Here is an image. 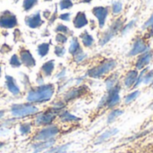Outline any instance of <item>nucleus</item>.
I'll list each match as a JSON object with an SVG mask.
<instances>
[{
	"instance_id": "f257e3e1",
	"label": "nucleus",
	"mask_w": 153,
	"mask_h": 153,
	"mask_svg": "<svg viewBox=\"0 0 153 153\" xmlns=\"http://www.w3.org/2000/svg\"><path fill=\"white\" fill-rule=\"evenodd\" d=\"M55 87L53 84H43L28 91L27 101L29 103H41L50 100L54 95Z\"/></svg>"
},
{
	"instance_id": "f03ea898",
	"label": "nucleus",
	"mask_w": 153,
	"mask_h": 153,
	"mask_svg": "<svg viewBox=\"0 0 153 153\" xmlns=\"http://www.w3.org/2000/svg\"><path fill=\"white\" fill-rule=\"evenodd\" d=\"M117 67V62L113 58H106L103 59L101 62L99 63V65L90 68L86 75L93 78V79H100V78H106L108 75H109L111 73H113Z\"/></svg>"
},
{
	"instance_id": "7ed1b4c3",
	"label": "nucleus",
	"mask_w": 153,
	"mask_h": 153,
	"mask_svg": "<svg viewBox=\"0 0 153 153\" xmlns=\"http://www.w3.org/2000/svg\"><path fill=\"white\" fill-rule=\"evenodd\" d=\"M124 24H125V19L123 17H118L115 19L111 23V25L108 27V29L102 34L101 38L100 39L99 44L100 46H104L105 44H107L118 32L122 30V29L124 28Z\"/></svg>"
},
{
	"instance_id": "20e7f679",
	"label": "nucleus",
	"mask_w": 153,
	"mask_h": 153,
	"mask_svg": "<svg viewBox=\"0 0 153 153\" xmlns=\"http://www.w3.org/2000/svg\"><path fill=\"white\" fill-rule=\"evenodd\" d=\"M39 112V108L36 106L31 104H14L11 108V114L17 118L25 117L28 116H31L37 114Z\"/></svg>"
},
{
	"instance_id": "39448f33",
	"label": "nucleus",
	"mask_w": 153,
	"mask_h": 153,
	"mask_svg": "<svg viewBox=\"0 0 153 153\" xmlns=\"http://www.w3.org/2000/svg\"><path fill=\"white\" fill-rule=\"evenodd\" d=\"M60 132V129L56 125H50L46 127H43L34 135L33 140L36 142H44L54 139Z\"/></svg>"
},
{
	"instance_id": "423d86ee",
	"label": "nucleus",
	"mask_w": 153,
	"mask_h": 153,
	"mask_svg": "<svg viewBox=\"0 0 153 153\" xmlns=\"http://www.w3.org/2000/svg\"><path fill=\"white\" fill-rule=\"evenodd\" d=\"M153 59V50L149 49L143 54L138 55L135 59L133 62L132 68L137 70V71H142L145 69L152 61Z\"/></svg>"
},
{
	"instance_id": "0eeeda50",
	"label": "nucleus",
	"mask_w": 153,
	"mask_h": 153,
	"mask_svg": "<svg viewBox=\"0 0 153 153\" xmlns=\"http://www.w3.org/2000/svg\"><path fill=\"white\" fill-rule=\"evenodd\" d=\"M149 50V43H148V38L147 37H139L137 38L132 46V48L130 49L128 53V56L133 57L135 56H138L140 54H143V52Z\"/></svg>"
},
{
	"instance_id": "6e6552de",
	"label": "nucleus",
	"mask_w": 153,
	"mask_h": 153,
	"mask_svg": "<svg viewBox=\"0 0 153 153\" xmlns=\"http://www.w3.org/2000/svg\"><path fill=\"white\" fill-rule=\"evenodd\" d=\"M138 75H139V71H137L134 68L129 69L128 71H126L125 73L124 76H122V78L120 80L122 86L127 90H132L136 82Z\"/></svg>"
},
{
	"instance_id": "1a4fd4ad",
	"label": "nucleus",
	"mask_w": 153,
	"mask_h": 153,
	"mask_svg": "<svg viewBox=\"0 0 153 153\" xmlns=\"http://www.w3.org/2000/svg\"><path fill=\"white\" fill-rule=\"evenodd\" d=\"M56 115L57 113L55 112L54 110H48V111H45L41 114H39L34 122H35V125L38 126H50L52 124V122L55 120V118L56 117Z\"/></svg>"
},
{
	"instance_id": "9d476101",
	"label": "nucleus",
	"mask_w": 153,
	"mask_h": 153,
	"mask_svg": "<svg viewBox=\"0 0 153 153\" xmlns=\"http://www.w3.org/2000/svg\"><path fill=\"white\" fill-rule=\"evenodd\" d=\"M88 91H89V88L86 85H80L79 87H76V88H74V89L68 91L65 94L64 100H65V101H72V100L79 99V98L82 97L83 95L87 94Z\"/></svg>"
},
{
	"instance_id": "9b49d317",
	"label": "nucleus",
	"mask_w": 153,
	"mask_h": 153,
	"mask_svg": "<svg viewBox=\"0 0 153 153\" xmlns=\"http://www.w3.org/2000/svg\"><path fill=\"white\" fill-rule=\"evenodd\" d=\"M91 12L94 14V16L98 19L100 28L102 29L106 23V20L109 13V8L107 6H96L92 9Z\"/></svg>"
},
{
	"instance_id": "f8f14e48",
	"label": "nucleus",
	"mask_w": 153,
	"mask_h": 153,
	"mask_svg": "<svg viewBox=\"0 0 153 153\" xmlns=\"http://www.w3.org/2000/svg\"><path fill=\"white\" fill-rule=\"evenodd\" d=\"M17 25L16 16L8 11H5L0 16V27L4 29H11Z\"/></svg>"
},
{
	"instance_id": "ddd939ff",
	"label": "nucleus",
	"mask_w": 153,
	"mask_h": 153,
	"mask_svg": "<svg viewBox=\"0 0 153 153\" xmlns=\"http://www.w3.org/2000/svg\"><path fill=\"white\" fill-rule=\"evenodd\" d=\"M20 60L22 65L29 68H32L36 65V60L29 50L23 49L20 52Z\"/></svg>"
},
{
	"instance_id": "4468645a",
	"label": "nucleus",
	"mask_w": 153,
	"mask_h": 153,
	"mask_svg": "<svg viewBox=\"0 0 153 153\" xmlns=\"http://www.w3.org/2000/svg\"><path fill=\"white\" fill-rule=\"evenodd\" d=\"M56 143V139H51V140H48V141H44V142H38L34 144H32L31 148L33 149V152L34 153H39L43 152V151H46V150H48L50 149L51 147H53V145Z\"/></svg>"
},
{
	"instance_id": "2eb2a0df",
	"label": "nucleus",
	"mask_w": 153,
	"mask_h": 153,
	"mask_svg": "<svg viewBox=\"0 0 153 153\" xmlns=\"http://www.w3.org/2000/svg\"><path fill=\"white\" fill-rule=\"evenodd\" d=\"M42 20H41V17H40V14H39V12H36L34 13L33 14L28 16L26 19H25V23L30 27V28H32V29H35V28H39L41 24H42Z\"/></svg>"
},
{
	"instance_id": "dca6fc26",
	"label": "nucleus",
	"mask_w": 153,
	"mask_h": 153,
	"mask_svg": "<svg viewBox=\"0 0 153 153\" xmlns=\"http://www.w3.org/2000/svg\"><path fill=\"white\" fill-rule=\"evenodd\" d=\"M5 86L7 88V90L14 96H17L20 94L21 90L19 88V86L16 84L15 80L13 77H12L11 75H5Z\"/></svg>"
},
{
	"instance_id": "f3484780",
	"label": "nucleus",
	"mask_w": 153,
	"mask_h": 153,
	"mask_svg": "<svg viewBox=\"0 0 153 153\" xmlns=\"http://www.w3.org/2000/svg\"><path fill=\"white\" fill-rule=\"evenodd\" d=\"M88 24V20L84 12L77 13L76 16L74 19V25L76 29H81Z\"/></svg>"
},
{
	"instance_id": "a211bd4d",
	"label": "nucleus",
	"mask_w": 153,
	"mask_h": 153,
	"mask_svg": "<svg viewBox=\"0 0 153 153\" xmlns=\"http://www.w3.org/2000/svg\"><path fill=\"white\" fill-rule=\"evenodd\" d=\"M58 117L61 122L63 123H74V122H78L81 120L80 117H77L74 115H72L66 110H63L59 113Z\"/></svg>"
},
{
	"instance_id": "6ab92c4d",
	"label": "nucleus",
	"mask_w": 153,
	"mask_h": 153,
	"mask_svg": "<svg viewBox=\"0 0 153 153\" xmlns=\"http://www.w3.org/2000/svg\"><path fill=\"white\" fill-rule=\"evenodd\" d=\"M119 74L117 72H113L105 78V83L107 86V91L112 89L119 82Z\"/></svg>"
},
{
	"instance_id": "aec40b11",
	"label": "nucleus",
	"mask_w": 153,
	"mask_h": 153,
	"mask_svg": "<svg viewBox=\"0 0 153 153\" xmlns=\"http://www.w3.org/2000/svg\"><path fill=\"white\" fill-rule=\"evenodd\" d=\"M117 133H118V129H117V128H110V129L107 130L106 132H104L102 134H100V135L97 138V140H96V142H95V144H100V143H102L103 142L107 141V140L109 139L110 137L116 135Z\"/></svg>"
},
{
	"instance_id": "412c9836",
	"label": "nucleus",
	"mask_w": 153,
	"mask_h": 153,
	"mask_svg": "<svg viewBox=\"0 0 153 153\" xmlns=\"http://www.w3.org/2000/svg\"><path fill=\"white\" fill-rule=\"evenodd\" d=\"M125 112V109L121 108H117L113 110H111L108 116V119H107V123L108 124H112L113 122H115V120L119 117L120 116H122Z\"/></svg>"
},
{
	"instance_id": "4be33fe9",
	"label": "nucleus",
	"mask_w": 153,
	"mask_h": 153,
	"mask_svg": "<svg viewBox=\"0 0 153 153\" xmlns=\"http://www.w3.org/2000/svg\"><path fill=\"white\" fill-rule=\"evenodd\" d=\"M55 69V61L54 60H50L46 62L42 66H41V72L42 74H44V75L46 76H50L53 73Z\"/></svg>"
},
{
	"instance_id": "5701e85b",
	"label": "nucleus",
	"mask_w": 153,
	"mask_h": 153,
	"mask_svg": "<svg viewBox=\"0 0 153 153\" xmlns=\"http://www.w3.org/2000/svg\"><path fill=\"white\" fill-rule=\"evenodd\" d=\"M80 38L82 39V42L83 46L86 47V48H91L94 43L93 37L91 34H89L88 31H86V30L80 35Z\"/></svg>"
},
{
	"instance_id": "b1692460",
	"label": "nucleus",
	"mask_w": 153,
	"mask_h": 153,
	"mask_svg": "<svg viewBox=\"0 0 153 153\" xmlns=\"http://www.w3.org/2000/svg\"><path fill=\"white\" fill-rule=\"evenodd\" d=\"M141 94V91L139 90H136V91H134L130 93H128L127 95H126L122 100V104L123 105H128L130 104L131 102H133L139 95Z\"/></svg>"
},
{
	"instance_id": "393cba45",
	"label": "nucleus",
	"mask_w": 153,
	"mask_h": 153,
	"mask_svg": "<svg viewBox=\"0 0 153 153\" xmlns=\"http://www.w3.org/2000/svg\"><path fill=\"white\" fill-rule=\"evenodd\" d=\"M70 146H71V143H65V144H63L60 146H56V147H51L50 149L47 150L44 153H65L68 151Z\"/></svg>"
},
{
	"instance_id": "a878e982",
	"label": "nucleus",
	"mask_w": 153,
	"mask_h": 153,
	"mask_svg": "<svg viewBox=\"0 0 153 153\" xmlns=\"http://www.w3.org/2000/svg\"><path fill=\"white\" fill-rule=\"evenodd\" d=\"M81 50H82V48H81V46H80V43H79L78 39L76 38H74L72 39L70 47H69V53L74 56L78 52H80Z\"/></svg>"
},
{
	"instance_id": "bb28decb",
	"label": "nucleus",
	"mask_w": 153,
	"mask_h": 153,
	"mask_svg": "<svg viewBox=\"0 0 153 153\" xmlns=\"http://www.w3.org/2000/svg\"><path fill=\"white\" fill-rule=\"evenodd\" d=\"M37 51H38V54L41 57L47 56L48 53V51H49V44L48 43H42V44L39 45Z\"/></svg>"
},
{
	"instance_id": "cd10ccee",
	"label": "nucleus",
	"mask_w": 153,
	"mask_h": 153,
	"mask_svg": "<svg viewBox=\"0 0 153 153\" xmlns=\"http://www.w3.org/2000/svg\"><path fill=\"white\" fill-rule=\"evenodd\" d=\"M19 131L22 135H27L31 131V124L30 123H23L20 125Z\"/></svg>"
},
{
	"instance_id": "c85d7f7f",
	"label": "nucleus",
	"mask_w": 153,
	"mask_h": 153,
	"mask_svg": "<svg viewBox=\"0 0 153 153\" xmlns=\"http://www.w3.org/2000/svg\"><path fill=\"white\" fill-rule=\"evenodd\" d=\"M122 9H123V4L119 1L114 2L111 5V12L114 15H117L118 13H120L122 12Z\"/></svg>"
},
{
	"instance_id": "c756f323",
	"label": "nucleus",
	"mask_w": 153,
	"mask_h": 153,
	"mask_svg": "<svg viewBox=\"0 0 153 153\" xmlns=\"http://www.w3.org/2000/svg\"><path fill=\"white\" fill-rule=\"evenodd\" d=\"M153 82V70H150V71H146L144 76H143V82L144 84H151Z\"/></svg>"
},
{
	"instance_id": "7c9ffc66",
	"label": "nucleus",
	"mask_w": 153,
	"mask_h": 153,
	"mask_svg": "<svg viewBox=\"0 0 153 153\" xmlns=\"http://www.w3.org/2000/svg\"><path fill=\"white\" fill-rule=\"evenodd\" d=\"M21 65H22V63H21V60L18 57V56L13 55L11 59H10V65L13 68H17V67H20Z\"/></svg>"
},
{
	"instance_id": "2f4dec72",
	"label": "nucleus",
	"mask_w": 153,
	"mask_h": 153,
	"mask_svg": "<svg viewBox=\"0 0 153 153\" xmlns=\"http://www.w3.org/2000/svg\"><path fill=\"white\" fill-rule=\"evenodd\" d=\"M37 3H38V0H24V1H23V4H22L23 9H24L25 11H29V10H30L35 4H37Z\"/></svg>"
},
{
	"instance_id": "473e14b6",
	"label": "nucleus",
	"mask_w": 153,
	"mask_h": 153,
	"mask_svg": "<svg viewBox=\"0 0 153 153\" xmlns=\"http://www.w3.org/2000/svg\"><path fill=\"white\" fill-rule=\"evenodd\" d=\"M65 108V104L64 101H57L54 104L52 110H54L56 113H60L61 111H63V109Z\"/></svg>"
},
{
	"instance_id": "72a5a7b5",
	"label": "nucleus",
	"mask_w": 153,
	"mask_h": 153,
	"mask_svg": "<svg viewBox=\"0 0 153 153\" xmlns=\"http://www.w3.org/2000/svg\"><path fill=\"white\" fill-rule=\"evenodd\" d=\"M73 2L71 0H61L59 3V6L61 10H65V9H69L73 6Z\"/></svg>"
},
{
	"instance_id": "f704fd0d",
	"label": "nucleus",
	"mask_w": 153,
	"mask_h": 153,
	"mask_svg": "<svg viewBox=\"0 0 153 153\" xmlns=\"http://www.w3.org/2000/svg\"><path fill=\"white\" fill-rule=\"evenodd\" d=\"M86 57H87V55H86L82 50H81V51L78 52L76 55H74V61H75L77 64H79V63L82 62Z\"/></svg>"
},
{
	"instance_id": "c9c22d12",
	"label": "nucleus",
	"mask_w": 153,
	"mask_h": 153,
	"mask_svg": "<svg viewBox=\"0 0 153 153\" xmlns=\"http://www.w3.org/2000/svg\"><path fill=\"white\" fill-rule=\"evenodd\" d=\"M55 54L58 57H62L65 54V48L64 47H62V46H56L55 48Z\"/></svg>"
},
{
	"instance_id": "e433bc0d",
	"label": "nucleus",
	"mask_w": 153,
	"mask_h": 153,
	"mask_svg": "<svg viewBox=\"0 0 153 153\" xmlns=\"http://www.w3.org/2000/svg\"><path fill=\"white\" fill-rule=\"evenodd\" d=\"M56 40L60 44H65L67 41V37L64 34H57L56 36Z\"/></svg>"
},
{
	"instance_id": "4c0bfd02",
	"label": "nucleus",
	"mask_w": 153,
	"mask_h": 153,
	"mask_svg": "<svg viewBox=\"0 0 153 153\" xmlns=\"http://www.w3.org/2000/svg\"><path fill=\"white\" fill-rule=\"evenodd\" d=\"M134 23H135V21H132L131 22H129L128 24H126L123 29H122V30H121V32H122V34H125V33H126V32H128L133 27H134Z\"/></svg>"
},
{
	"instance_id": "58836bf2",
	"label": "nucleus",
	"mask_w": 153,
	"mask_h": 153,
	"mask_svg": "<svg viewBox=\"0 0 153 153\" xmlns=\"http://www.w3.org/2000/svg\"><path fill=\"white\" fill-rule=\"evenodd\" d=\"M143 29H153V13L152 16L150 17V19L143 24Z\"/></svg>"
},
{
	"instance_id": "ea45409f",
	"label": "nucleus",
	"mask_w": 153,
	"mask_h": 153,
	"mask_svg": "<svg viewBox=\"0 0 153 153\" xmlns=\"http://www.w3.org/2000/svg\"><path fill=\"white\" fill-rule=\"evenodd\" d=\"M56 30L59 31V32H63V33H68L69 32V29L66 26H65L64 24H58Z\"/></svg>"
},
{
	"instance_id": "a19ab883",
	"label": "nucleus",
	"mask_w": 153,
	"mask_h": 153,
	"mask_svg": "<svg viewBox=\"0 0 153 153\" xmlns=\"http://www.w3.org/2000/svg\"><path fill=\"white\" fill-rule=\"evenodd\" d=\"M70 16H71V13H62L59 18L63 21H65V22H69L70 21Z\"/></svg>"
},
{
	"instance_id": "79ce46f5",
	"label": "nucleus",
	"mask_w": 153,
	"mask_h": 153,
	"mask_svg": "<svg viewBox=\"0 0 153 153\" xmlns=\"http://www.w3.org/2000/svg\"><path fill=\"white\" fill-rule=\"evenodd\" d=\"M65 74H66V69L65 68H64L59 74H57L56 75V78H64L65 76Z\"/></svg>"
},
{
	"instance_id": "37998d69",
	"label": "nucleus",
	"mask_w": 153,
	"mask_h": 153,
	"mask_svg": "<svg viewBox=\"0 0 153 153\" xmlns=\"http://www.w3.org/2000/svg\"><path fill=\"white\" fill-rule=\"evenodd\" d=\"M37 82H38V83H39V85H43V83H44V80H43V78H42L40 75H39V76H38Z\"/></svg>"
},
{
	"instance_id": "c03bdc74",
	"label": "nucleus",
	"mask_w": 153,
	"mask_h": 153,
	"mask_svg": "<svg viewBox=\"0 0 153 153\" xmlns=\"http://www.w3.org/2000/svg\"><path fill=\"white\" fill-rule=\"evenodd\" d=\"M4 110H0V120L4 117Z\"/></svg>"
},
{
	"instance_id": "a18cd8bd",
	"label": "nucleus",
	"mask_w": 153,
	"mask_h": 153,
	"mask_svg": "<svg viewBox=\"0 0 153 153\" xmlns=\"http://www.w3.org/2000/svg\"><path fill=\"white\" fill-rule=\"evenodd\" d=\"M91 0H81V2L82 3H90Z\"/></svg>"
},
{
	"instance_id": "49530a36",
	"label": "nucleus",
	"mask_w": 153,
	"mask_h": 153,
	"mask_svg": "<svg viewBox=\"0 0 153 153\" xmlns=\"http://www.w3.org/2000/svg\"><path fill=\"white\" fill-rule=\"evenodd\" d=\"M150 88H151V89L153 91V82L151 83V84H150Z\"/></svg>"
},
{
	"instance_id": "de8ad7c7",
	"label": "nucleus",
	"mask_w": 153,
	"mask_h": 153,
	"mask_svg": "<svg viewBox=\"0 0 153 153\" xmlns=\"http://www.w3.org/2000/svg\"><path fill=\"white\" fill-rule=\"evenodd\" d=\"M4 145V143H0V149H1Z\"/></svg>"
},
{
	"instance_id": "09e8293b",
	"label": "nucleus",
	"mask_w": 153,
	"mask_h": 153,
	"mask_svg": "<svg viewBox=\"0 0 153 153\" xmlns=\"http://www.w3.org/2000/svg\"><path fill=\"white\" fill-rule=\"evenodd\" d=\"M1 72H2V67H1V64H0V77H1Z\"/></svg>"
},
{
	"instance_id": "8fccbe9b",
	"label": "nucleus",
	"mask_w": 153,
	"mask_h": 153,
	"mask_svg": "<svg viewBox=\"0 0 153 153\" xmlns=\"http://www.w3.org/2000/svg\"><path fill=\"white\" fill-rule=\"evenodd\" d=\"M45 1H52V0H45Z\"/></svg>"
},
{
	"instance_id": "3c124183",
	"label": "nucleus",
	"mask_w": 153,
	"mask_h": 153,
	"mask_svg": "<svg viewBox=\"0 0 153 153\" xmlns=\"http://www.w3.org/2000/svg\"><path fill=\"white\" fill-rule=\"evenodd\" d=\"M32 153H34V152H32Z\"/></svg>"
}]
</instances>
